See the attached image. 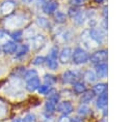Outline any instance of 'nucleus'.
Masks as SVG:
<instances>
[{"mask_svg":"<svg viewBox=\"0 0 133 122\" xmlns=\"http://www.w3.org/2000/svg\"><path fill=\"white\" fill-rule=\"evenodd\" d=\"M89 60V54L87 53V51H85L82 48H76L73 51L72 54V61L73 63L80 65V64H84Z\"/></svg>","mask_w":133,"mask_h":122,"instance_id":"f257e3e1","label":"nucleus"},{"mask_svg":"<svg viewBox=\"0 0 133 122\" xmlns=\"http://www.w3.org/2000/svg\"><path fill=\"white\" fill-rule=\"evenodd\" d=\"M27 22V18L23 14H16L12 16L10 18H7L4 25L8 28V29H16V28H20L22 27L25 23Z\"/></svg>","mask_w":133,"mask_h":122,"instance_id":"f03ea898","label":"nucleus"},{"mask_svg":"<svg viewBox=\"0 0 133 122\" xmlns=\"http://www.w3.org/2000/svg\"><path fill=\"white\" fill-rule=\"evenodd\" d=\"M49 94H50L49 98H48V100L45 104V110H46L47 113L51 114L56 110L57 102L59 100V94L57 92H54V91H51Z\"/></svg>","mask_w":133,"mask_h":122,"instance_id":"7ed1b4c3","label":"nucleus"},{"mask_svg":"<svg viewBox=\"0 0 133 122\" xmlns=\"http://www.w3.org/2000/svg\"><path fill=\"white\" fill-rule=\"evenodd\" d=\"M88 61H90L95 65L106 63V61H107V51L106 50H99V51L94 52L89 56V60Z\"/></svg>","mask_w":133,"mask_h":122,"instance_id":"20e7f679","label":"nucleus"},{"mask_svg":"<svg viewBox=\"0 0 133 122\" xmlns=\"http://www.w3.org/2000/svg\"><path fill=\"white\" fill-rule=\"evenodd\" d=\"M88 33L91 40L97 44H101L105 39V33L100 28H91L90 30H88Z\"/></svg>","mask_w":133,"mask_h":122,"instance_id":"39448f33","label":"nucleus"},{"mask_svg":"<svg viewBox=\"0 0 133 122\" xmlns=\"http://www.w3.org/2000/svg\"><path fill=\"white\" fill-rule=\"evenodd\" d=\"M79 79V72L76 70H68L62 74V81L65 84H73Z\"/></svg>","mask_w":133,"mask_h":122,"instance_id":"423d86ee","label":"nucleus"},{"mask_svg":"<svg viewBox=\"0 0 133 122\" xmlns=\"http://www.w3.org/2000/svg\"><path fill=\"white\" fill-rule=\"evenodd\" d=\"M58 8V2L56 0H49L44 2L43 4V11L47 14H53Z\"/></svg>","mask_w":133,"mask_h":122,"instance_id":"0eeeda50","label":"nucleus"},{"mask_svg":"<svg viewBox=\"0 0 133 122\" xmlns=\"http://www.w3.org/2000/svg\"><path fill=\"white\" fill-rule=\"evenodd\" d=\"M72 54H73V50L69 47H64L61 49V51L59 52L58 54V57H59V61L63 64L68 63L71 59H72Z\"/></svg>","mask_w":133,"mask_h":122,"instance_id":"6e6552de","label":"nucleus"},{"mask_svg":"<svg viewBox=\"0 0 133 122\" xmlns=\"http://www.w3.org/2000/svg\"><path fill=\"white\" fill-rule=\"evenodd\" d=\"M57 111L59 113H61L62 115H70L74 111V108L70 101L64 100V101L59 102V104L57 105Z\"/></svg>","mask_w":133,"mask_h":122,"instance_id":"1a4fd4ad","label":"nucleus"},{"mask_svg":"<svg viewBox=\"0 0 133 122\" xmlns=\"http://www.w3.org/2000/svg\"><path fill=\"white\" fill-rule=\"evenodd\" d=\"M41 86V81L39 79L36 77H33L29 80H27L26 82V89L29 91V92H33L35 90H37V88Z\"/></svg>","mask_w":133,"mask_h":122,"instance_id":"9d476101","label":"nucleus"},{"mask_svg":"<svg viewBox=\"0 0 133 122\" xmlns=\"http://www.w3.org/2000/svg\"><path fill=\"white\" fill-rule=\"evenodd\" d=\"M14 9H15V3H14L12 1H10V0L4 1V2L1 4V6H0V11H1V13H2V14H5V16L10 14V13L14 11Z\"/></svg>","mask_w":133,"mask_h":122,"instance_id":"9b49d317","label":"nucleus"},{"mask_svg":"<svg viewBox=\"0 0 133 122\" xmlns=\"http://www.w3.org/2000/svg\"><path fill=\"white\" fill-rule=\"evenodd\" d=\"M97 78H100V79H104L107 77V73H108V67H107V64L106 63H102V64H98L96 65V71H95Z\"/></svg>","mask_w":133,"mask_h":122,"instance_id":"f8f14e48","label":"nucleus"},{"mask_svg":"<svg viewBox=\"0 0 133 122\" xmlns=\"http://www.w3.org/2000/svg\"><path fill=\"white\" fill-rule=\"evenodd\" d=\"M17 47L18 44L12 41V40H7L3 43V47H2V51L5 53V54H12L16 52L17 50Z\"/></svg>","mask_w":133,"mask_h":122,"instance_id":"ddd939ff","label":"nucleus"},{"mask_svg":"<svg viewBox=\"0 0 133 122\" xmlns=\"http://www.w3.org/2000/svg\"><path fill=\"white\" fill-rule=\"evenodd\" d=\"M91 91L94 92L95 95L96 94L97 95H100L102 93H105L107 91V84L106 83H97V84L94 85Z\"/></svg>","mask_w":133,"mask_h":122,"instance_id":"4468645a","label":"nucleus"},{"mask_svg":"<svg viewBox=\"0 0 133 122\" xmlns=\"http://www.w3.org/2000/svg\"><path fill=\"white\" fill-rule=\"evenodd\" d=\"M73 91L76 94H82V93H84L86 91V86H85L84 83L77 81V82L73 83Z\"/></svg>","mask_w":133,"mask_h":122,"instance_id":"2eb2a0df","label":"nucleus"},{"mask_svg":"<svg viewBox=\"0 0 133 122\" xmlns=\"http://www.w3.org/2000/svg\"><path fill=\"white\" fill-rule=\"evenodd\" d=\"M96 104H97V106H98L99 109H104V108H106V105H107V93H106V92H105V93H102V94H100V95L98 96Z\"/></svg>","mask_w":133,"mask_h":122,"instance_id":"dca6fc26","label":"nucleus"},{"mask_svg":"<svg viewBox=\"0 0 133 122\" xmlns=\"http://www.w3.org/2000/svg\"><path fill=\"white\" fill-rule=\"evenodd\" d=\"M94 97H95L94 92H92V91H87V90H86L84 93H82V96H81V102L84 103V104H86V103L90 102V101L94 99Z\"/></svg>","mask_w":133,"mask_h":122,"instance_id":"f3484780","label":"nucleus"},{"mask_svg":"<svg viewBox=\"0 0 133 122\" xmlns=\"http://www.w3.org/2000/svg\"><path fill=\"white\" fill-rule=\"evenodd\" d=\"M32 44H33V47L35 48V49H38V48H41L43 44H44V42H45V38H44V36L43 35H36V36H32Z\"/></svg>","mask_w":133,"mask_h":122,"instance_id":"a211bd4d","label":"nucleus"},{"mask_svg":"<svg viewBox=\"0 0 133 122\" xmlns=\"http://www.w3.org/2000/svg\"><path fill=\"white\" fill-rule=\"evenodd\" d=\"M73 19H74L75 24H77V25H82V24L85 22V20H86V13H85L84 11H80V10H79V12H78Z\"/></svg>","mask_w":133,"mask_h":122,"instance_id":"6ab92c4d","label":"nucleus"},{"mask_svg":"<svg viewBox=\"0 0 133 122\" xmlns=\"http://www.w3.org/2000/svg\"><path fill=\"white\" fill-rule=\"evenodd\" d=\"M46 64H47V67L51 70H55L57 69L58 67V62H57V59H54V58H51L48 56V58L45 60Z\"/></svg>","mask_w":133,"mask_h":122,"instance_id":"aec40b11","label":"nucleus"},{"mask_svg":"<svg viewBox=\"0 0 133 122\" xmlns=\"http://www.w3.org/2000/svg\"><path fill=\"white\" fill-rule=\"evenodd\" d=\"M84 79H85V81L86 82H88V83H95L96 81H97V75H96V73H95V71H92V70H87V71H85V73H84Z\"/></svg>","mask_w":133,"mask_h":122,"instance_id":"412c9836","label":"nucleus"},{"mask_svg":"<svg viewBox=\"0 0 133 122\" xmlns=\"http://www.w3.org/2000/svg\"><path fill=\"white\" fill-rule=\"evenodd\" d=\"M29 50V47L27 44H22L20 47H17V50H16V57L19 58V57H22L24 56Z\"/></svg>","mask_w":133,"mask_h":122,"instance_id":"4be33fe9","label":"nucleus"},{"mask_svg":"<svg viewBox=\"0 0 133 122\" xmlns=\"http://www.w3.org/2000/svg\"><path fill=\"white\" fill-rule=\"evenodd\" d=\"M54 18H55V21L57 23H64L65 22V14L62 12V11H55V14H54Z\"/></svg>","mask_w":133,"mask_h":122,"instance_id":"5701e85b","label":"nucleus"},{"mask_svg":"<svg viewBox=\"0 0 133 122\" xmlns=\"http://www.w3.org/2000/svg\"><path fill=\"white\" fill-rule=\"evenodd\" d=\"M37 91L39 94H43V95H46V94H49L52 90H51V87L49 85H41L38 88H37Z\"/></svg>","mask_w":133,"mask_h":122,"instance_id":"b1692460","label":"nucleus"},{"mask_svg":"<svg viewBox=\"0 0 133 122\" xmlns=\"http://www.w3.org/2000/svg\"><path fill=\"white\" fill-rule=\"evenodd\" d=\"M89 112H90V109L86 105V104H81L79 108H78V114L80 115V116H86V115H88L89 114Z\"/></svg>","mask_w":133,"mask_h":122,"instance_id":"393cba45","label":"nucleus"},{"mask_svg":"<svg viewBox=\"0 0 133 122\" xmlns=\"http://www.w3.org/2000/svg\"><path fill=\"white\" fill-rule=\"evenodd\" d=\"M36 22H37L38 26L42 27V28H48V27L50 26L49 21H48L47 19H45V18H42V17H38L37 20H36Z\"/></svg>","mask_w":133,"mask_h":122,"instance_id":"a878e982","label":"nucleus"},{"mask_svg":"<svg viewBox=\"0 0 133 122\" xmlns=\"http://www.w3.org/2000/svg\"><path fill=\"white\" fill-rule=\"evenodd\" d=\"M10 36H11V38L15 39L16 41H19V40H21L22 37H23V32H22L21 30H16V31H14V32L11 33Z\"/></svg>","mask_w":133,"mask_h":122,"instance_id":"bb28decb","label":"nucleus"},{"mask_svg":"<svg viewBox=\"0 0 133 122\" xmlns=\"http://www.w3.org/2000/svg\"><path fill=\"white\" fill-rule=\"evenodd\" d=\"M44 81H45V84L46 85H49V86H51V85H53L54 83H55V78L52 75V74H46L45 77H44Z\"/></svg>","mask_w":133,"mask_h":122,"instance_id":"cd10ccee","label":"nucleus"},{"mask_svg":"<svg viewBox=\"0 0 133 122\" xmlns=\"http://www.w3.org/2000/svg\"><path fill=\"white\" fill-rule=\"evenodd\" d=\"M37 75V72H36V70L35 69H29V70H27L25 73H24V79L25 80H29V79H31V78H33V77H36Z\"/></svg>","mask_w":133,"mask_h":122,"instance_id":"c85d7f7f","label":"nucleus"},{"mask_svg":"<svg viewBox=\"0 0 133 122\" xmlns=\"http://www.w3.org/2000/svg\"><path fill=\"white\" fill-rule=\"evenodd\" d=\"M6 113H7V106H6V104L2 100H0V118L3 117V116H5Z\"/></svg>","mask_w":133,"mask_h":122,"instance_id":"c756f323","label":"nucleus"},{"mask_svg":"<svg viewBox=\"0 0 133 122\" xmlns=\"http://www.w3.org/2000/svg\"><path fill=\"white\" fill-rule=\"evenodd\" d=\"M45 60H46V58H44L43 56H37V57L34 58L33 64L34 65H42L43 63H45Z\"/></svg>","mask_w":133,"mask_h":122,"instance_id":"7c9ffc66","label":"nucleus"},{"mask_svg":"<svg viewBox=\"0 0 133 122\" xmlns=\"http://www.w3.org/2000/svg\"><path fill=\"white\" fill-rule=\"evenodd\" d=\"M58 49L56 48V47H53L52 49H51V51H50V54H49V57H51V58H54V59H57V55H58Z\"/></svg>","mask_w":133,"mask_h":122,"instance_id":"2f4dec72","label":"nucleus"},{"mask_svg":"<svg viewBox=\"0 0 133 122\" xmlns=\"http://www.w3.org/2000/svg\"><path fill=\"white\" fill-rule=\"evenodd\" d=\"M24 122H35V116L33 114H27L24 117Z\"/></svg>","mask_w":133,"mask_h":122,"instance_id":"473e14b6","label":"nucleus"},{"mask_svg":"<svg viewBox=\"0 0 133 122\" xmlns=\"http://www.w3.org/2000/svg\"><path fill=\"white\" fill-rule=\"evenodd\" d=\"M78 12H79V10H78V8H77L76 6L71 7V8L69 9V16H70V17H72V18H74Z\"/></svg>","mask_w":133,"mask_h":122,"instance_id":"72a5a7b5","label":"nucleus"},{"mask_svg":"<svg viewBox=\"0 0 133 122\" xmlns=\"http://www.w3.org/2000/svg\"><path fill=\"white\" fill-rule=\"evenodd\" d=\"M57 122H72V118H70L68 115H61Z\"/></svg>","mask_w":133,"mask_h":122,"instance_id":"f704fd0d","label":"nucleus"},{"mask_svg":"<svg viewBox=\"0 0 133 122\" xmlns=\"http://www.w3.org/2000/svg\"><path fill=\"white\" fill-rule=\"evenodd\" d=\"M5 41H7V35L0 30V43H4Z\"/></svg>","mask_w":133,"mask_h":122,"instance_id":"c9c22d12","label":"nucleus"},{"mask_svg":"<svg viewBox=\"0 0 133 122\" xmlns=\"http://www.w3.org/2000/svg\"><path fill=\"white\" fill-rule=\"evenodd\" d=\"M83 0H71V3L74 5V6H77V5H80L82 3Z\"/></svg>","mask_w":133,"mask_h":122,"instance_id":"e433bc0d","label":"nucleus"},{"mask_svg":"<svg viewBox=\"0 0 133 122\" xmlns=\"http://www.w3.org/2000/svg\"><path fill=\"white\" fill-rule=\"evenodd\" d=\"M72 122H83V121H82L81 118L76 117V118H72Z\"/></svg>","mask_w":133,"mask_h":122,"instance_id":"4c0bfd02","label":"nucleus"},{"mask_svg":"<svg viewBox=\"0 0 133 122\" xmlns=\"http://www.w3.org/2000/svg\"><path fill=\"white\" fill-rule=\"evenodd\" d=\"M24 3H26V4H30V3H32V1L33 0H22Z\"/></svg>","mask_w":133,"mask_h":122,"instance_id":"58836bf2","label":"nucleus"},{"mask_svg":"<svg viewBox=\"0 0 133 122\" xmlns=\"http://www.w3.org/2000/svg\"><path fill=\"white\" fill-rule=\"evenodd\" d=\"M12 122H24V121H23L22 119H20V118H18V119H15V120H14Z\"/></svg>","mask_w":133,"mask_h":122,"instance_id":"ea45409f","label":"nucleus"},{"mask_svg":"<svg viewBox=\"0 0 133 122\" xmlns=\"http://www.w3.org/2000/svg\"><path fill=\"white\" fill-rule=\"evenodd\" d=\"M96 2H98V3H102V2H104L105 0H95Z\"/></svg>","mask_w":133,"mask_h":122,"instance_id":"a19ab883","label":"nucleus"},{"mask_svg":"<svg viewBox=\"0 0 133 122\" xmlns=\"http://www.w3.org/2000/svg\"><path fill=\"white\" fill-rule=\"evenodd\" d=\"M0 53H1V49H0Z\"/></svg>","mask_w":133,"mask_h":122,"instance_id":"79ce46f5","label":"nucleus"}]
</instances>
